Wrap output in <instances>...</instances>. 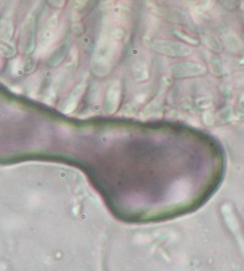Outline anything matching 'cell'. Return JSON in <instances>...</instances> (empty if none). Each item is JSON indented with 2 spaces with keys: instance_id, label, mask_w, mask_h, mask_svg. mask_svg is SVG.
<instances>
[{
  "instance_id": "4",
  "label": "cell",
  "mask_w": 244,
  "mask_h": 271,
  "mask_svg": "<svg viewBox=\"0 0 244 271\" xmlns=\"http://www.w3.org/2000/svg\"><path fill=\"white\" fill-rule=\"evenodd\" d=\"M133 76L134 78H136V81H144V79H148L149 70H148V66L145 65V62L137 61L136 64L133 65Z\"/></svg>"
},
{
  "instance_id": "5",
  "label": "cell",
  "mask_w": 244,
  "mask_h": 271,
  "mask_svg": "<svg viewBox=\"0 0 244 271\" xmlns=\"http://www.w3.org/2000/svg\"><path fill=\"white\" fill-rule=\"evenodd\" d=\"M203 40H204V44L207 45L209 49H211V50H215V51L221 50L220 42H219L218 38L214 37V35L205 34L204 38H203Z\"/></svg>"
},
{
  "instance_id": "3",
  "label": "cell",
  "mask_w": 244,
  "mask_h": 271,
  "mask_svg": "<svg viewBox=\"0 0 244 271\" xmlns=\"http://www.w3.org/2000/svg\"><path fill=\"white\" fill-rule=\"evenodd\" d=\"M205 67L203 66L199 62L194 61H186L181 62V64H176L172 67L171 73L177 78H183V77H192V76H199L204 75L205 73Z\"/></svg>"
},
{
  "instance_id": "2",
  "label": "cell",
  "mask_w": 244,
  "mask_h": 271,
  "mask_svg": "<svg viewBox=\"0 0 244 271\" xmlns=\"http://www.w3.org/2000/svg\"><path fill=\"white\" fill-rule=\"evenodd\" d=\"M150 48L159 54L175 57L188 56L192 53V49L188 45L175 40H153Z\"/></svg>"
},
{
  "instance_id": "1",
  "label": "cell",
  "mask_w": 244,
  "mask_h": 271,
  "mask_svg": "<svg viewBox=\"0 0 244 271\" xmlns=\"http://www.w3.org/2000/svg\"><path fill=\"white\" fill-rule=\"evenodd\" d=\"M119 51V42L106 35L100 39L95 49L92 61V68L97 75H106L114 66L115 59Z\"/></svg>"
}]
</instances>
